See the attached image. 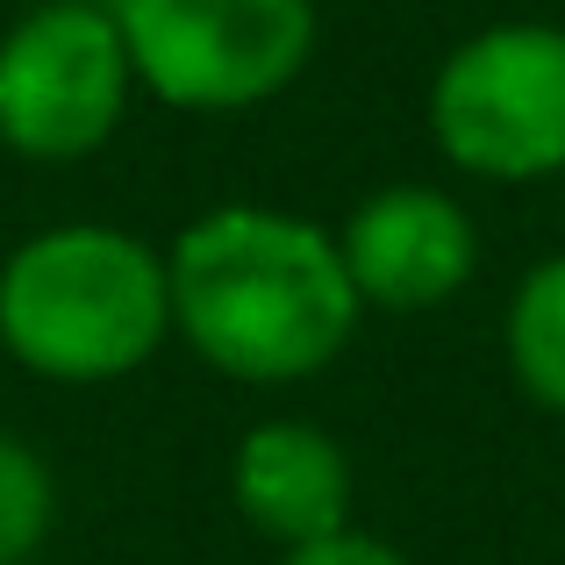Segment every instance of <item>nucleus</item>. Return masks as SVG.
<instances>
[{"label":"nucleus","mask_w":565,"mask_h":565,"mask_svg":"<svg viewBox=\"0 0 565 565\" xmlns=\"http://www.w3.org/2000/svg\"><path fill=\"white\" fill-rule=\"evenodd\" d=\"M236 509L250 530L294 544L337 537L351 515V466L316 423H258L236 444Z\"/></svg>","instance_id":"0eeeda50"},{"label":"nucleus","mask_w":565,"mask_h":565,"mask_svg":"<svg viewBox=\"0 0 565 565\" xmlns=\"http://www.w3.org/2000/svg\"><path fill=\"white\" fill-rule=\"evenodd\" d=\"M129 72L193 115L258 108L316 51V0H115Z\"/></svg>","instance_id":"7ed1b4c3"},{"label":"nucleus","mask_w":565,"mask_h":565,"mask_svg":"<svg viewBox=\"0 0 565 565\" xmlns=\"http://www.w3.org/2000/svg\"><path fill=\"white\" fill-rule=\"evenodd\" d=\"M129 51L115 8L51 0L0 36V143L43 166L86 158L129 108Z\"/></svg>","instance_id":"39448f33"},{"label":"nucleus","mask_w":565,"mask_h":565,"mask_svg":"<svg viewBox=\"0 0 565 565\" xmlns=\"http://www.w3.org/2000/svg\"><path fill=\"white\" fill-rule=\"evenodd\" d=\"M287 565H408L394 544L380 537H359V530H337V537H316V544H294Z\"/></svg>","instance_id":"9d476101"},{"label":"nucleus","mask_w":565,"mask_h":565,"mask_svg":"<svg viewBox=\"0 0 565 565\" xmlns=\"http://www.w3.org/2000/svg\"><path fill=\"white\" fill-rule=\"evenodd\" d=\"M172 322L215 373L279 386L351 344L359 287L330 230L279 207H215L172 244Z\"/></svg>","instance_id":"f257e3e1"},{"label":"nucleus","mask_w":565,"mask_h":565,"mask_svg":"<svg viewBox=\"0 0 565 565\" xmlns=\"http://www.w3.org/2000/svg\"><path fill=\"white\" fill-rule=\"evenodd\" d=\"M344 273L359 287V301L380 308H437L472 279V222L451 193L437 186H386L373 201H359V215L337 236Z\"/></svg>","instance_id":"423d86ee"},{"label":"nucleus","mask_w":565,"mask_h":565,"mask_svg":"<svg viewBox=\"0 0 565 565\" xmlns=\"http://www.w3.org/2000/svg\"><path fill=\"white\" fill-rule=\"evenodd\" d=\"M509 365L530 401L565 415V258H544L509 301Z\"/></svg>","instance_id":"6e6552de"},{"label":"nucleus","mask_w":565,"mask_h":565,"mask_svg":"<svg viewBox=\"0 0 565 565\" xmlns=\"http://www.w3.org/2000/svg\"><path fill=\"white\" fill-rule=\"evenodd\" d=\"M51 509H57L51 466L29 444L0 437V565H22L36 552L43 530H51Z\"/></svg>","instance_id":"1a4fd4ad"},{"label":"nucleus","mask_w":565,"mask_h":565,"mask_svg":"<svg viewBox=\"0 0 565 565\" xmlns=\"http://www.w3.org/2000/svg\"><path fill=\"white\" fill-rule=\"evenodd\" d=\"M429 129L480 180L565 172V29L509 22L458 43L429 86Z\"/></svg>","instance_id":"20e7f679"},{"label":"nucleus","mask_w":565,"mask_h":565,"mask_svg":"<svg viewBox=\"0 0 565 565\" xmlns=\"http://www.w3.org/2000/svg\"><path fill=\"white\" fill-rule=\"evenodd\" d=\"M172 279L143 236L108 222L43 230L0 265V344L65 386L122 380L166 344Z\"/></svg>","instance_id":"f03ea898"}]
</instances>
